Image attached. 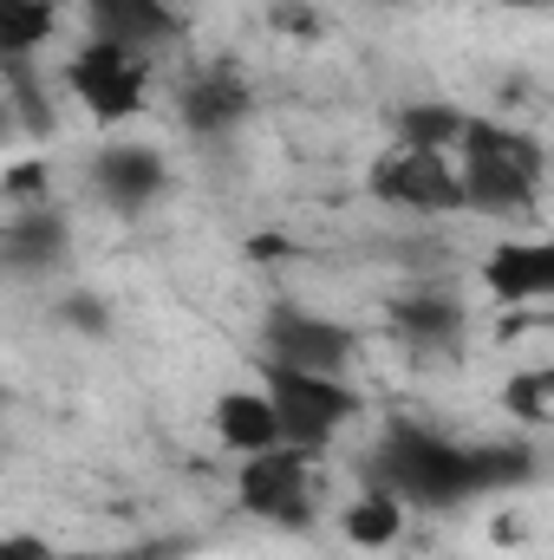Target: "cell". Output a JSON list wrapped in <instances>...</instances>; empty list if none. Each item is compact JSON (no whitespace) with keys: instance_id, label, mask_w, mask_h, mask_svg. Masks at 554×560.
<instances>
[{"instance_id":"6da1fadb","label":"cell","mask_w":554,"mask_h":560,"mask_svg":"<svg viewBox=\"0 0 554 560\" xmlns=\"http://www.w3.org/2000/svg\"><path fill=\"white\" fill-rule=\"evenodd\" d=\"M372 482L392 489L399 502H417V509H450L463 495H483V476H476V450H457L430 430H385L379 456H372Z\"/></svg>"},{"instance_id":"7a4b0ae2","label":"cell","mask_w":554,"mask_h":560,"mask_svg":"<svg viewBox=\"0 0 554 560\" xmlns=\"http://www.w3.org/2000/svg\"><path fill=\"white\" fill-rule=\"evenodd\" d=\"M535 176H542V143L535 138L489 125V118L463 125V202L470 209L516 215L535 202Z\"/></svg>"},{"instance_id":"3957f363","label":"cell","mask_w":554,"mask_h":560,"mask_svg":"<svg viewBox=\"0 0 554 560\" xmlns=\"http://www.w3.org/2000/svg\"><path fill=\"white\" fill-rule=\"evenodd\" d=\"M262 385H268V398H275L280 430H287V443H293V450H320L339 423L359 411V398H353L339 378H320V372L268 365V372H262Z\"/></svg>"},{"instance_id":"277c9868","label":"cell","mask_w":554,"mask_h":560,"mask_svg":"<svg viewBox=\"0 0 554 560\" xmlns=\"http://www.w3.org/2000/svg\"><path fill=\"white\" fill-rule=\"evenodd\" d=\"M307 456L313 450H293V443L249 456V469H242V509L262 515V522H280V528H307L313 522V469H307Z\"/></svg>"},{"instance_id":"5b68a950","label":"cell","mask_w":554,"mask_h":560,"mask_svg":"<svg viewBox=\"0 0 554 560\" xmlns=\"http://www.w3.org/2000/svg\"><path fill=\"white\" fill-rule=\"evenodd\" d=\"M66 79H72V92L85 98V112L92 118H131L143 105V66L131 46H118V39H92V46H79L72 52V66H66Z\"/></svg>"},{"instance_id":"8992f818","label":"cell","mask_w":554,"mask_h":560,"mask_svg":"<svg viewBox=\"0 0 554 560\" xmlns=\"http://www.w3.org/2000/svg\"><path fill=\"white\" fill-rule=\"evenodd\" d=\"M268 352H275V365L339 378V372H346V359H353V332H346L339 319H326V313L275 306V313H268Z\"/></svg>"},{"instance_id":"52a82bcc","label":"cell","mask_w":554,"mask_h":560,"mask_svg":"<svg viewBox=\"0 0 554 560\" xmlns=\"http://www.w3.org/2000/svg\"><path fill=\"white\" fill-rule=\"evenodd\" d=\"M372 189L399 209L437 215V209H463V170L443 163V150H399L372 170Z\"/></svg>"},{"instance_id":"ba28073f","label":"cell","mask_w":554,"mask_h":560,"mask_svg":"<svg viewBox=\"0 0 554 560\" xmlns=\"http://www.w3.org/2000/svg\"><path fill=\"white\" fill-rule=\"evenodd\" d=\"M483 287L496 300H554V242H503L489 261H483Z\"/></svg>"},{"instance_id":"9c48e42d","label":"cell","mask_w":554,"mask_h":560,"mask_svg":"<svg viewBox=\"0 0 554 560\" xmlns=\"http://www.w3.org/2000/svg\"><path fill=\"white\" fill-rule=\"evenodd\" d=\"M92 176H99V196L131 215L143 202H157V189H163V156L143 150V143H118V150H105V156L92 163Z\"/></svg>"},{"instance_id":"30bf717a","label":"cell","mask_w":554,"mask_h":560,"mask_svg":"<svg viewBox=\"0 0 554 560\" xmlns=\"http://www.w3.org/2000/svg\"><path fill=\"white\" fill-rule=\"evenodd\" d=\"M216 436L242 456H262V450H280L287 430H280V411L268 392H222L216 398Z\"/></svg>"},{"instance_id":"8fae6325","label":"cell","mask_w":554,"mask_h":560,"mask_svg":"<svg viewBox=\"0 0 554 560\" xmlns=\"http://www.w3.org/2000/svg\"><path fill=\"white\" fill-rule=\"evenodd\" d=\"M85 20L99 26V39H118L131 52L176 39V13L163 0H85Z\"/></svg>"},{"instance_id":"7c38bea8","label":"cell","mask_w":554,"mask_h":560,"mask_svg":"<svg viewBox=\"0 0 554 560\" xmlns=\"http://www.w3.org/2000/svg\"><path fill=\"white\" fill-rule=\"evenodd\" d=\"M242 112H249V85L235 72H209L183 92V125L189 131H229V125H242Z\"/></svg>"},{"instance_id":"4fadbf2b","label":"cell","mask_w":554,"mask_h":560,"mask_svg":"<svg viewBox=\"0 0 554 560\" xmlns=\"http://www.w3.org/2000/svg\"><path fill=\"white\" fill-rule=\"evenodd\" d=\"M59 255H66V222H59L53 209H26V215H13V229H7V261H13V268L39 275V268H53Z\"/></svg>"},{"instance_id":"5bb4252c","label":"cell","mask_w":554,"mask_h":560,"mask_svg":"<svg viewBox=\"0 0 554 560\" xmlns=\"http://www.w3.org/2000/svg\"><path fill=\"white\" fill-rule=\"evenodd\" d=\"M392 319H399V332L417 339V346H450L463 332V306L450 293H405L392 306Z\"/></svg>"},{"instance_id":"9a60e30c","label":"cell","mask_w":554,"mask_h":560,"mask_svg":"<svg viewBox=\"0 0 554 560\" xmlns=\"http://www.w3.org/2000/svg\"><path fill=\"white\" fill-rule=\"evenodd\" d=\"M399 528H405V502L392 489H366L346 509V541H359V548H385V541H399Z\"/></svg>"},{"instance_id":"2e32d148","label":"cell","mask_w":554,"mask_h":560,"mask_svg":"<svg viewBox=\"0 0 554 560\" xmlns=\"http://www.w3.org/2000/svg\"><path fill=\"white\" fill-rule=\"evenodd\" d=\"M39 39H53V0H0V52L26 59Z\"/></svg>"},{"instance_id":"e0dca14e","label":"cell","mask_w":554,"mask_h":560,"mask_svg":"<svg viewBox=\"0 0 554 560\" xmlns=\"http://www.w3.org/2000/svg\"><path fill=\"white\" fill-rule=\"evenodd\" d=\"M463 112H450V105H412L405 118H399V131H405V150H443V143H463Z\"/></svg>"},{"instance_id":"ac0fdd59","label":"cell","mask_w":554,"mask_h":560,"mask_svg":"<svg viewBox=\"0 0 554 560\" xmlns=\"http://www.w3.org/2000/svg\"><path fill=\"white\" fill-rule=\"evenodd\" d=\"M476 476L483 489H522L535 476V456L522 443H476Z\"/></svg>"},{"instance_id":"d6986e66","label":"cell","mask_w":554,"mask_h":560,"mask_svg":"<svg viewBox=\"0 0 554 560\" xmlns=\"http://www.w3.org/2000/svg\"><path fill=\"white\" fill-rule=\"evenodd\" d=\"M7 92H13V105H20V118H26V131H53V112H46L39 79H33V66H26V59H7Z\"/></svg>"},{"instance_id":"ffe728a7","label":"cell","mask_w":554,"mask_h":560,"mask_svg":"<svg viewBox=\"0 0 554 560\" xmlns=\"http://www.w3.org/2000/svg\"><path fill=\"white\" fill-rule=\"evenodd\" d=\"M503 405H509L516 418H542V411H549V392H542V378H535V372H516V378H509V392H503Z\"/></svg>"},{"instance_id":"44dd1931","label":"cell","mask_w":554,"mask_h":560,"mask_svg":"<svg viewBox=\"0 0 554 560\" xmlns=\"http://www.w3.org/2000/svg\"><path fill=\"white\" fill-rule=\"evenodd\" d=\"M59 313H66L79 332H105V326H112V306H105V300H92V293H72Z\"/></svg>"},{"instance_id":"7402d4cb","label":"cell","mask_w":554,"mask_h":560,"mask_svg":"<svg viewBox=\"0 0 554 560\" xmlns=\"http://www.w3.org/2000/svg\"><path fill=\"white\" fill-rule=\"evenodd\" d=\"M7 196H13V202H39V196H46V170H39V163H13V170H7Z\"/></svg>"},{"instance_id":"603a6c76","label":"cell","mask_w":554,"mask_h":560,"mask_svg":"<svg viewBox=\"0 0 554 560\" xmlns=\"http://www.w3.org/2000/svg\"><path fill=\"white\" fill-rule=\"evenodd\" d=\"M0 560H53V548L33 535H13V541H0Z\"/></svg>"},{"instance_id":"cb8c5ba5","label":"cell","mask_w":554,"mask_h":560,"mask_svg":"<svg viewBox=\"0 0 554 560\" xmlns=\"http://www.w3.org/2000/svg\"><path fill=\"white\" fill-rule=\"evenodd\" d=\"M275 20L287 26V33H313V13H307V7H280Z\"/></svg>"},{"instance_id":"d4e9b609","label":"cell","mask_w":554,"mask_h":560,"mask_svg":"<svg viewBox=\"0 0 554 560\" xmlns=\"http://www.w3.org/2000/svg\"><path fill=\"white\" fill-rule=\"evenodd\" d=\"M535 378H542V392L554 398V365H549V372H535Z\"/></svg>"},{"instance_id":"484cf974","label":"cell","mask_w":554,"mask_h":560,"mask_svg":"<svg viewBox=\"0 0 554 560\" xmlns=\"http://www.w3.org/2000/svg\"><path fill=\"white\" fill-rule=\"evenodd\" d=\"M489 7H535V0H489Z\"/></svg>"}]
</instances>
